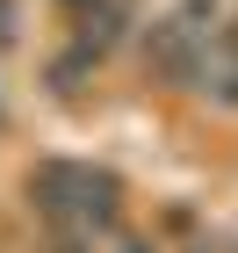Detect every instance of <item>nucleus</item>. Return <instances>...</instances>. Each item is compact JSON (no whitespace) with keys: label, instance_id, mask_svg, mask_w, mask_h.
Masks as SVG:
<instances>
[{"label":"nucleus","instance_id":"nucleus-1","mask_svg":"<svg viewBox=\"0 0 238 253\" xmlns=\"http://www.w3.org/2000/svg\"><path fill=\"white\" fill-rule=\"evenodd\" d=\"M51 253H94V239H65V232H58V239H51Z\"/></svg>","mask_w":238,"mask_h":253},{"label":"nucleus","instance_id":"nucleus-2","mask_svg":"<svg viewBox=\"0 0 238 253\" xmlns=\"http://www.w3.org/2000/svg\"><path fill=\"white\" fill-rule=\"evenodd\" d=\"M116 253H159L152 239H116Z\"/></svg>","mask_w":238,"mask_h":253}]
</instances>
